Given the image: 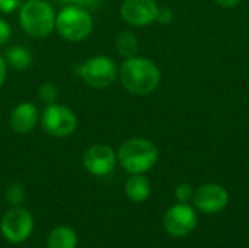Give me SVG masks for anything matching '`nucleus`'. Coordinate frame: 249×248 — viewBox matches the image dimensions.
<instances>
[{"label": "nucleus", "mask_w": 249, "mask_h": 248, "mask_svg": "<svg viewBox=\"0 0 249 248\" xmlns=\"http://www.w3.org/2000/svg\"><path fill=\"white\" fill-rule=\"evenodd\" d=\"M121 85L133 95H149L160 83L159 67L146 57L134 56L124 60L118 70Z\"/></svg>", "instance_id": "nucleus-1"}, {"label": "nucleus", "mask_w": 249, "mask_h": 248, "mask_svg": "<svg viewBox=\"0 0 249 248\" xmlns=\"http://www.w3.org/2000/svg\"><path fill=\"white\" fill-rule=\"evenodd\" d=\"M159 159L158 146L144 137H131L125 140L118 152V164L130 174H144L152 170Z\"/></svg>", "instance_id": "nucleus-2"}, {"label": "nucleus", "mask_w": 249, "mask_h": 248, "mask_svg": "<svg viewBox=\"0 0 249 248\" xmlns=\"http://www.w3.org/2000/svg\"><path fill=\"white\" fill-rule=\"evenodd\" d=\"M55 18L57 13L47 0H26L19 7V23L31 37H48L55 29Z\"/></svg>", "instance_id": "nucleus-3"}, {"label": "nucleus", "mask_w": 249, "mask_h": 248, "mask_svg": "<svg viewBox=\"0 0 249 248\" xmlns=\"http://www.w3.org/2000/svg\"><path fill=\"white\" fill-rule=\"evenodd\" d=\"M55 31L66 41H85L93 31V18L83 7L73 4L63 6L55 18Z\"/></svg>", "instance_id": "nucleus-4"}, {"label": "nucleus", "mask_w": 249, "mask_h": 248, "mask_svg": "<svg viewBox=\"0 0 249 248\" xmlns=\"http://www.w3.org/2000/svg\"><path fill=\"white\" fill-rule=\"evenodd\" d=\"M39 123L45 133L54 137H67L77 127L76 114L66 105L54 102L45 105L39 115Z\"/></svg>", "instance_id": "nucleus-5"}, {"label": "nucleus", "mask_w": 249, "mask_h": 248, "mask_svg": "<svg viewBox=\"0 0 249 248\" xmlns=\"http://www.w3.org/2000/svg\"><path fill=\"white\" fill-rule=\"evenodd\" d=\"M118 76V69L114 60L108 56L89 57L80 66V77L83 82L95 89L111 86Z\"/></svg>", "instance_id": "nucleus-6"}, {"label": "nucleus", "mask_w": 249, "mask_h": 248, "mask_svg": "<svg viewBox=\"0 0 249 248\" xmlns=\"http://www.w3.org/2000/svg\"><path fill=\"white\" fill-rule=\"evenodd\" d=\"M0 231L4 240L12 244H20L26 241L34 231L32 213L25 208L13 206L1 218Z\"/></svg>", "instance_id": "nucleus-7"}, {"label": "nucleus", "mask_w": 249, "mask_h": 248, "mask_svg": "<svg viewBox=\"0 0 249 248\" xmlns=\"http://www.w3.org/2000/svg\"><path fill=\"white\" fill-rule=\"evenodd\" d=\"M117 152L104 143H95L89 146L82 156L85 170L95 177L109 175L117 165Z\"/></svg>", "instance_id": "nucleus-8"}, {"label": "nucleus", "mask_w": 249, "mask_h": 248, "mask_svg": "<svg viewBox=\"0 0 249 248\" xmlns=\"http://www.w3.org/2000/svg\"><path fill=\"white\" fill-rule=\"evenodd\" d=\"M197 227V213L188 203H177L163 216V228L172 237H187Z\"/></svg>", "instance_id": "nucleus-9"}, {"label": "nucleus", "mask_w": 249, "mask_h": 248, "mask_svg": "<svg viewBox=\"0 0 249 248\" xmlns=\"http://www.w3.org/2000/svg\"><path fill=\"white\" fill-rule=\"evenodd\" d=\"M194 206L207 215L222 212L229 203V194L220 184H204L194 191Z\"/></svg>", "instance_id": "nucleus-10"}, {"label": "nucleus", "mask_w": 249, "mask_h": 248, "mask_svg": "<svg viewBox=\"0 0 249 248\" xmlns=\"http://www.w3.org/2000/svg\"><path fill=\"white\" fill-rule=\"evenodd\" d=\"M159 6L155 0H123L121 18L133 26H147L156 22Z\"/></svg>", "instance_id": "nucleus-11"}, {"label": "nucleus", "mask_w": 249, "mask_h": 248, "mask_svg": "<svg viewBox=\"0 0 249 248\" xmlns=\"http://www.w3.org/2000/svg\"><path fill=\"white\" fill-rule=\"evenodd\" d=\"M39 121L36 107L29 101H22L13 107L9 115V126L18 134L31 133Z\"/></svg>", "instance_id": "nucleus-12"}, {"label": "nucleus", "mask_w": 249, "mask_h": 248, "mask_svg": "<svg viewBox=\"0 0 249 248\" xmlns=\"http://www.w3.org/2000/svg\"><path fill=\"white\" fill-rule=\"evenodd\" d=\"M125 196L134 203H143L149 199L152 186L144 174H131L124 184Z\"/></svg>", "instance_id": "nucleus-13"}, {"label": "nucleus", "mask_w": 249, "mask_h": 248, "mask_svg": "<svg viewBox=\"0 0 249 248\" xmlns=\"http://www.w3.org/2000/svg\"><path fill=\"white\" fill-rule=\"evenodd\" d=\"M77 247V234L73 228L67 225L55 227L48 238H47V248H76Z\"/></svg>", "instance_id": "nucleus-14"}, {"label": "nucleus", "mask_w": 249, "mask_h": 248, "mask_svg": "<svg viewBox=\"0 0 249 248\" xmlns=\"http://www.w3.org/2000/svg\"><path fill=\"white\" fill-rule=\"evenodd\" d=\"M4 60L9 66L16 70H25L32 64V54L23 45H12L4 53Z\"/></svg>", "instance_id": "nucleus-15"}, {"label": "nucleus", "mask_w": 249, "mask_h": 248, "mask_svg": "<svg viewBox=\"0 0 249 248\" xmlns=\"http://www.w3.org/2000/svg\"><path fill=\"white\" fill-rule=\"evenodd\" d=\"M115 47H117V51L120 53V56H123L124 58H128V57L137 56L139 41L133 32L123 31L115 38Z\"/></svg>", "instance_id": "nucleus-16"}, {"label": "nucleus", "mask_w": 249, "mask_h": 248, "mask_svg": "<svg viewBox=\"0 0 249 248\" xmlns=\"http://www.w3.org/2000/svg\"><path fill=\"white\" fill-rule=\"evenodd\" d=\"M4 196H6V200H7L9 205L20 206L23 203V200H25V189H23V186H20L18 183H13L6 189Z\"/></svg>", "instance_id": "nucleus-17"}, {"label": "nucleus", "mask_w": 249, "mask_h": 248, "mask_svg": "<svg viewBox=\"0 0 249 248\" xmlns=\"http://www.w3.org/2000/svg\"><path fill=\"white\" fill-rule=\"evenodd\" d=\"M38 96L39 99L48 105V104H54L57 102V98H58V89L54 83L51 82H47V83H42L39 86V91H38Z\"/></svg>", "instance_id": "nucleus-18"}, {"label": "nucleus", "mask_w": 249, "mask_h": 248, "mask_svg": "<svg viewBox=\"0 0 249 248\" xmlns=\"http://www.w3.org/2000/svg\"><path fill=\"white\" fill-rule=\"evenodd\" d=\"M194 197V190L188 183H181L175 189V199L179 203H188Z\"/></svg>", "instance_id": "nucleus-19"}, {"label": "nucleus", "mask_w": 249, "mask_h": 248, "mask_svg": "<svg viewBox=\"0 0 249 248\" xmlns=\"http://www.w3.org/2000/svg\"><path fill=\"white\" fill-rule=\"evenodd\" d=\"M99 3H101V0H69L67 6L73 4V6H79V7H83V9L92 12L99 7Z\"/></svg>", "instance_id": "nucleus-20"}, {"label": "nucleus", "mask_w": 249, "mask_h": 248, "mask_svg": "<svg viewBox=\"0 0 249 248\" xmlns=\"http://www.w3.org/2000/svg\"><path fill=\"white\" fill-rule=\"evenodd\" d=\"M22 6V0H0V12L1 13H12L19 10Z\"/></svg>", "instance_id": "nucleus-21"}, {"label": "nucleus", "mask_w": 249, "mask_h": 248, "mask_svg": "<svg viewBox=\"0 0 249 248\" xmlns=\"http://www.w3.org/2000/svg\"><path fill=\"white\" fill-rule=\"evenodd\" d=\"M10 35H12V28L9 22L0 18V45H4L10 39Z\"/></svg>", "instance_id": "nucleus-22"}, {"label": "nucleus", "mask_w": 249, "mask_h": 248, "mask_svg": "<svg viewBox=\"0 0 249 248\" xmlns=\"http://www.w3.org/2000/svg\"><path fill=\"white\" fill-rule=\"evenodd\" d=\"M174 19V13L169 7H159V12H158V18L156 20L162 25H168L169 22H172Z\"/></svg>", "instance_id": "nucleus-23"}, {"label": "nucleus", "mask_w": 249, "mask_h": 248, "mask_svg": "<svg viewBox=\"0 0 249 248\" xmlns=\"http://www.w3.org/2000/svg\"><path fill=\"white\" fill-rule=\"evenodd\" d=\"M6 73H7V63L4 60V57L0 56V89L4 83V79H6Z\"/></svg>", "instance_id": "nucleus-24"}, {"label": "nucleus", "mask_w": 249, "mask_h": 248, "mask_svg": "<svg viewBox=\"0 0 249 248\" xmlns=\"http://www.w3.org/2000/svg\"><path fill=\"white\" fill-rule=\"evenodd\" d=\"M242 0H216V3L222 7H226V9H231V7H235L241 3Z\"/></svg>", "instance_id": "nucleus-25"}, {"label": "nucleus", "mask_w": 249, "mask_h": 248, "mask_svg": "<svg viewBox=\"0 0 249 248\" xmlns=\"http://www.w3.org/2000/svg\"><path fill=\"white\" fill-rule=\"evenodd\" d=\"M51 1H54L57 4H61V6H67V3H69V0H51Z\"/></svg>", "instance_id": "nucleus-26"}]
</instances>
